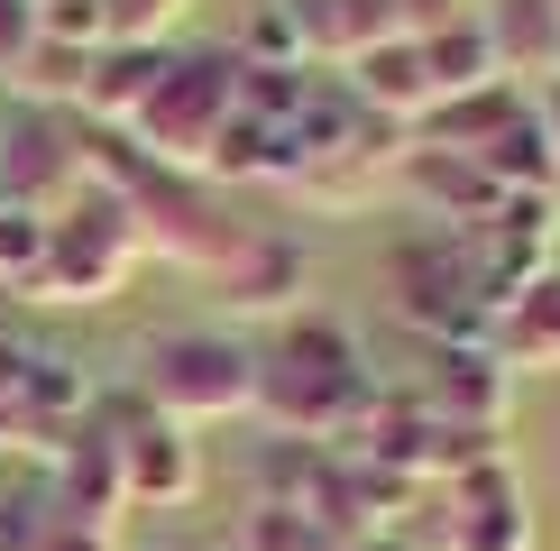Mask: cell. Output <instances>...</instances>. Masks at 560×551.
Segmentation results:
<instances>
[{
  "instance_id": "obj_1",
  "label": "cell",
  "mask_w": 560,
  "mask_h": 551,
  "mask_svg": "<svg viewBox=\"0 0 560 551\" xmlns=\"http://www.w3.org/2000/svg\"><path fill=\"white\" fill-rule=\"evenodd\" d=\"M377 377H368L359 340L322 313H285L276 321V350L258 359V413L294 442H340L349 423L368 413Z\"/></svg>"
},
{
  "instance_id": "obj_2",
  "label": "cell",
  "mask_w": 560,
  "mask_h": 551,
  "mask_svg": "<svg viewBox=\"0 0 560 551\" xmlns=\"http://www.w3.org/2000/svg\"><path fill=\"white\" fill-rule=\"evenodd\" d=\"M138 258H148V230H138L129 194L92 175L83 194H65L56 212H46V258H37V276H28V304L92 313V304H110V294L129 285Z\"/></svg>"
},
{
  "instance_id": "obj_3",
  "label": "cell",
  "mask_w": 560,
  "mask_h": 551,
  "mask_svg": "<svg viewBox=\"0 0 560 551\" xmlns=\"http://www.w3.org/2000/svg\"><path fill=\"white\" fill-rule=\"evenodd\" d=\"M138 396L184 432L240 423V413H258V350L230 331H156L138 359Z\"/></svg>"
},
{
  "instance_id": "obj_4",
  "label": "cell",
  "mask_w": 560,
  "mask_h": 551,
  "mask_svg": "<svg viewBox=\"0 0 560 551\" xmlns=\"http://www.w3.org/2000/svg\"><path fill=\"white\" fill-rule=\"evenodd\" d=\"M230 110H240V56H230V46L166 56L148 110L129 120V148L156 156V166H175V175H202V156H212V138L230 129Z\"/></svg>"
},
{
  "instance_id": "obj_5",
  "label": "cell",
  "mask_w": 560,
  "mask_h": 551,
  "mask_svg": "<svg viewBox=\"0 0 560 551\" xmlns=\"http://www.w3.org/2000/svg\"><path fill=\"white\" fill-rule=\"evenodd\" d=\"M102 386L83 377V359L46 350V340H19L0 331V450H28V459H56L65 432L92 413Z\"/></svg>"
},
{
  "instance_id": "obj_6",
  "label": "cell",
  "mask_w": 560,
  "mask_h": 551,
  "mask_svg": "<svg viewBox=\"0 0 560 551\" xmlns=\"http://www.w3.org/2000/svg\"><path fill=\"white\" fill-rule=\"evenodd\" d=\"M92 423L120 442V478H129V505L148 515H175V505L202 496V442L184 423H166L148 396H92Z\"/></svg>"
},
{
  "instance_id": "obj_7",
  "label": "cell",
  "mask_w": 560,
  "mask_h": 551,
  "mask_svg": "<svg viewBox=\"0 0 560 551\" xmlns=\"http://www.w3.org/2000/svg\"><path fill=\"white\" fill-rule=\"evenodd\" d=\"M395 304L405 321H423V340H487V285L469 276V248H459V230H432V239H405L395 248Z\"/></svg>"
},
{
  "instance_id": "obj_8",
  "label": "cell",
  "mask_w": 560,
  "mask_h": 551,
  "mask_svg": "<svg viewBox=\"0 0 560 551\" xmlns=\"http://www.w3.org/2000/svg\"><path fill=\"white\" fill-rule=\"evenodd\" d=\"M92 184V138L56 129V110H19L10 129H0V202L10 212H56L65 194H83Z\"/></svg>"
},
{
  "instance_id": "obj_9",
  "label": "cell",
  "mask_w": 560,
  "mask_h": 551,
  "mask_svg": "<svg viewBox=\"0 0 560 551\" xmlns=\"http://www.w3.org/2000/svg\"><path fill=\"white\" fill-rule=\"evenodd\" d=\"M413 396L432 405V423H497L505 432L515 377L497 367L487 340H423V386H413Z\"/></svg>"
},
{
  "instance_id": "obj_10",
  "label": "cell",
  "mask_w": 560,
  "mask_h": 551,
  "mask_svg": "<svg viewBox=\"0 0 560 551\" xmlns=\"http://www.w3.org/2000/svg\"><path fill=\"white\" fill-rule=\"evenodd\" d=\"M56 515H74V524H120L129 515V478H120V442H110L102 423H74L65 432V450H56Z\"/></svg>"
},
{
  "instance_id": "obj_11",
  "label": "cell",
  "mask_w": 560,
  "mask_h": 551,
  "mask_svg": "<svg viewBox=\"0 0 560 551\" xmlns=\"http://www.w3.org/2000/svg\"><path fill=\"white\" fill-rule=\"evenodd\" d=\"M487 350H497L505 377H560V267L533 276L524 294H505V304H497Z\"/></svg>"
},
{
  "instance_id": "obj_12",
  "label": "cell",
  "mask_w": 560,
  "mask_h": 551,
  "mask_svg": "<svg viewBox=\"0 0 560 551\" xmlns=\"http://www.w3.org/2000/svg\"><path fill=\"white\" fill-rule=\"evenodd\" d=\"M166 56H175V46H138V37H110V46H92L74 110H83L92 129H129L138 110H148L156 74H166Z\"/></svg>"
},
{
  "instance_id": "obj_13",
  "label": "cell",
  "mask_w": 560,
  "mask_h": 551,
  "mask_svg": "<svg viewBox=\"0 0 560 551\" xmlns=\"http://www.w3.org/2000/svg\"><path fill=\"white\" fill-rule=\"evenodd\" d=\"M303 239H276V230H248L240 239V258H230L212 285H221V304L230 313H303Z\"/></svg>"
},
{
  "instance_id": "obj_14",
  "label": "cell",
  "mask_w": 560,
  "mask_h": 551,
  "mask_svg": "<svg viewBox=\"0 0 560 551\" xmlns=\"http://www.w3.org/2000/svg\"><path fill=\"white\" fill-rule=\"evenodd\" d=\"M405 184L432 202V221L441 230H478V221H497V175L478 166V156H459V148H405Z\"/></svg>"
},
{
  "instance_id": "obj_15",
  "label": "cell",
  "mask_w": 560,
  "mask_h": 551,
  "mask_svg": "<svg viewBox=\"0 0 560 551\" xmlns=\"http://www.w3.org/2000/svg\"><path fill=\"white\" fill-rule=\"evenodd\" d=\"M349 92H359V110H377V120L395 129H413L432 110V74H423V46L413 37H386V46H368V56H349Z\"/></svg>"
},
{
  "instance_id": "obj_16",
  "label": "cell",
  "mask_w": 560,
  "mask_h": 551,
  "mask_svg": "<svg viewBox=\"0 0 560 551\" xmlns=\"http://www.w3.org/2000/svg\"><path fill=\"white\" fill-rule=\"evenodd\" d=\"M533 110V92L515 74H497V83H478V92H451V102H432L423 120H413V148H459V156H478L487 138H497L505 120H524Z\"/></svg>"
},
{
  "instance_id": "obj_17",
  "label": "cell",
  "mask_w": 560,
  "mask_h": 551,
  "mask_svg": "<svg viewBox=\"0 0 560 551\" xmlns=\"http://www.w3.org/2000/svg\"><path fill=\"white\" fill-rule=\"evenodd\" d=\"M294 19H303L313 65H349V56H368V46L405 37L395 28V0H294Z\"/></svg>"
},
{
  "instance_id": "obj_18",
  "label": "cell",
  "mask_w": 560,
  "mask_h": 551,
  "mask_svg": "<svg viewBox=\"0 0 560 551\" xmlns=\"http://www.w3.org/2000/svg\"><path fill=\"white\" fill-rule=\"evenodd\" d=\"M478 166L497 175V194H560V148L542 129V110H524V120H505L497 138L478 148Z\"/></svg>"
},
{
  "instance_id": "obj_19",
  "label": "cell",
  "mask_w": 560,
  "mask_h": 551,
  "mask_svg": "<svg viewBox=\"0 0 560 551\" xmlns=\"http://www.w3.org/2000/svg\"><path fill=\"white\" fill-rule=\"evenodd\" d=\"M487 37H497V65L505 74H560V0H505L497 19H487Z\"/></svg>"
},
{
  "instance_id": "obj_20",
  "label": "cell",
  "mask_w": 560,
  "mask_h": 551,
  "mask_svg": "<svg viewBox=\"0 0 560 551\" xmlns=\"http://www.w3.org/2000/svg\"><path fill=\"white\" fill-rule=\"evenodd\" d=\"M423 46V74H432V102H451V92H478V83H497L505 65H497V37H487V19L469 10L459 28H441V37H413Z\"/></svg>"
},
{
  "instance_id": "obj_21",
  "label": "cell",
  "mask_w": 560,
  "mask_h": 551,
  "mask_svg": "<svg viewBox=\"0 0 560 551\" xmlns=\"http://www.w3.org/2000/svg\"><path fill=\"white\" fill-rule=\"evenodd\" d=\"M230 56H240V65H258V74H303V65H313V46H303V19H294V0H258Z\"/></svg>"
},
{
  "instance_id": "obj_22",
  "label": "cell",
  "mask_w": 560,
  "mask_h": 551,
  "mask_svg": "<svg viewBox=\"0 0 560 551\" xmlns=\"http://www.w3.org/2000/svg\"><path fill=\"white\" fill-rule=\"evenodd\" d=\"M83 46H56V37H37L28 46V65H19V74H10V92H19V102H28V110H56V102H74V92H83Z\"/></svg>"
},
{
  "instance_id": "obj_23",
  "label": "cell",
  "mask_w": 560,
  "mask_h": 551,
  "mask_svg": "<svg viewBox=\"0 0 560 551\" xmlns=\"http://www.w3.org/2000/svg\"><path fill=\"white\" fill-rule=\"evenodd\" d=\"M240 551H331V534H322L303 505L248 496V515H240Z\"/></svg>"
},
{
  "instance_id": "obj_24",
  "label": "cell",
  "mask_w": 560,
  "mask_h": 551,
  "mask_svg": "<svg viewBox=\"0 0 560 551\" xmlns=\"http://www.w3.org/2000/svg\"><path fill=\"white\" fill-rule=\"evenodd\" d=\"M37 37L83 46V56H92V46H110V10H102V0H46V10H37Z\"/></svg>"
},
{
  "instance_id": "obj_25",
  "label": "cell",
  "mask_w": 560,
  "mask_h": 551,
  "mask_svg": "<svg viewBox=\"0 0 560 551\" xmlns=\"http://www.w3.org/2000/svg\"><path fill=\"white\" fill-rule=\"evenodd\" d=\"M110 10V37H138V46H166L175 19L194 10V0H102Z\"/></svg>"
},
{
  "instance_id": "obj_26",
  "label": "cell",
  "mask_w": 560,
  "mask_h": 551,
  "mask_svg": "<svg viewBox=\"0 0 560 551\" xmlns=\"http://www.w3.org/2000/svg\"><path fill=\"white\" fill-rule=\"evenodd\" d=\"M28 46H37V0H0V83L28 65Z\"/></svg>"
},
{
  "instance_id": "obj_27",
  "label": "cell",
  "mask_w": 560,
  "mask_h": 551,
  "mask_svg": "<svg viewBox=\"0 0 560 551\" xmlns=\"http://www.w3.org/2000/svg\"><path fill=\"white\" fill-rule=\"evenodd\" d=\"M37 551H120V542H110V524H74V515H56V505H46Z\"/></svg>"
},
{
  "instance_id": "obj_28",
  "label": "cell",
  "mask_w": 560,
  "mask_h": 551,
  "mask_svg": "<svg viewBox=\"0 0 560 551\" xmlns=\"http://www.w3.org/2000/svg\"><path fill=\"white\" fill-rule=\"evenodd\" d=\"M469 19V0H395V28L405 37H441V28H459Z\"/></svg>"
},
{
  "instance_id": "obj_29",
  "label": "cell",
  "mask_w": 560,
  "mask_h": 551,
  "mask_svg": "<svg viewBox=\"0 0 560 551\" xmlns=\"http://www.w3.org/2000/svg\"><path fill=\"white\" fill-rule=\"evenodd\" d=\"M37 524H46V505L0 496V551H37Z\"/></svg>"
},
{
  "instance_id": "obj_30",
  "label": "cell",
  "mask_w": 560,
  "mask_h": 551,
  "mask_svg": "<svg viewBox=\"0 0 560 551\" xmlns=\"http://www.w3.org/2000/svg\"><path fill=\"white\" fill-rule=\"evenodd\" d=\"M331 551H413L405 534H349V542H331Z\"/></svg>"
},
{
  "instance_id": "obj_31",
  "label": "cell",
  "mask_w": 560,
  "mask_h": 551,
  "mask_svg": "<svg viewBox=\"0 0 560 551\" xmlns=\"http://www.w3.org/2000/svg\"><path fill=\"white\" fill-rule=\"evenodd\" d=\"M533 110H542V129H551V148H560V74H551V92H542Z\"/></svg>"
},
{
  "instance_id": "obj_32",
  "label": "cell",
  "mask_w": 560,
  "mask_h": 551,
  "mask_svg": "<svg viewBox=\"0 0 560 551\" xmlns=\"http://www.w3.org/2000/svg\"><path fill=\"white\" fill-rule=\"evenodd\" d=\"M175 551H194V542H175Z\"/></svg>"
},
{
  "instance_id": "obj_33",
  "label": "cell",
  "mask_w": 560,
  "mask_h": 551,
  "mask_svg": "<svg viewBox=\"0 0 560 551\" xmlns=\"http://www.w3.org/2000/svg\"><path fill=\"white\" fill-rule=\"evenodd\" d=\"M37 10H46V0H37Z\"/></svg>"
}]
</instances>
